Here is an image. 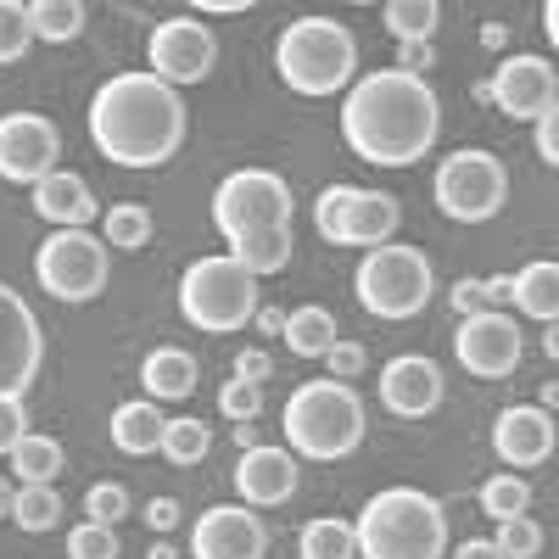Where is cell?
<instances>
[{
  "label": "cell",
  "mask_w": 559,
  "mask_h": 559,
  "mask_svg": "<svg viewBox=\"0 0 559 559\" xmlns=\"http://www.w3.org/2000/svg\"><path fill=\"white\" fill-rule=\"evenodd\" d=\"M437 134H442V96L431 90V79L376 68L342 90V140L364 163L414 168L419 157L437 152Z\"/></svg>",
  "instance_id": "cell-1"
},
{
  "label": "cell",
  "mask_w": 559,
  "mask_h": 559,
  "mask_svg": "<svg viewBox=\"0 0 559 559\" xmlns=\"http://www.w3.org/2000/svg\"><path fill=\"white\" fill-rule=\"evenodd\" d=\"M90 146L118 168H163L179 157L185 134H191V107L174 84H163L146 68L112 73L96 96H90Z\"/></svg>",
  "instance_id": "cell-2"
},
{
  "label": "cell",
  "mask_w": 559,
  "mask_h": 559,
  "mask_svg": "<svg viewBox=\"0 0 559 559\" xmlns=\"http://www.w3.org/2000/svg\"><path fill=\"white\" fill-rule=\"evenodd\" d=\"M358 559H448V509L426 487H381L353 521Z\"/></svg>",
  "instance_id": "cell-3"
},
{
  "label": "cell",
  "mask_w": 559,
  "mask_h": 559,
  "mask_svg": "<svg viewBox=\"0 0 559 559\" xmlns=\"http://www.w3.org/2000/svg\"><path fill=\"white\" fill-rule=\"evenodd\" d=\"M286 448L297 459H313V464H336V459H353L364 448V431H369V414H364V397L358 386L347 381H302L292 397H286Z\"/></svg>",
  "instance_id": "cell-4"
},
{
  "label": "cell",
  "mask_w": 559,
  "mask_h": 559,
  "mask_svg": "<svg viewBox=\"0 0 559 559\" xmlns=\"http://www.w3.org/2000/svg\"><path fill=\"white\" fill-rule=\"evenodd\" d=\"M274 73L297 96H342L358 79V34L342 17H292L274 39Z\"/></svg>",
  "instance_id": "cell-5"
},
{
  "label": "cell",
  "mask_w": 559,
  "mask_h": 559,
  "mask_svg": "<svg viewBox=\"0 0 559 559\" xmlns=\"http://www.w3.org/2000/svg\"><path fill=\"white\" fill-rule=\"evenodd\" d=\"M252 313H258V280L229 252L197 258L179 274V319L191 324V331L236 336V331L252 324Z\"/></svg>",
  "instance_id": "cell-6"
},
{
  "label": "cell",
  "mask_w": 559,
  "mask_h": 559,
  "mask_svg": "<svg viewBox=\"0 0 559 559\" xmlns=\"http://www.w3.org/2000/svg\"><path fill=\"white\" fill-rule=\"evenodd\" d=\"M353 297L364 313L376 319H414L426 313L431 297H437V269L431 258L408 247V241H386V247H369L358 258V274H353Z\"/></svg>",
  "instance_id": "cell-7"
},
{
  "label": "cell",
  "mask_w": 559,
  "mask_h": 559,
  "mask_svg": "<svg viewBox=\"0 0 559 559\" xmlns=\"http://www.w3.org/2000/svg\"><path fill=\"white\" fill-rule=\"evenodd\" d=\"M292 213H297V197L274 168H236L213 191V229L229 247L263 236V229H292Z\"/></svg>",
  "instance_id": "cell-8"
},
{
  "label": "cell",
  "mask_w": 559,
  "mask_h": 559,
  "mask_svg": "<svg viewBox=\"0 0 559 559\" xmlns=\"http://www.w3.org/2000/svg\"><path fill=\"white\" fill-rule=\"evenodd\" d=\"M431 197H437V213L453 218V224H487L503 213L509 202V168L498 152H481V146H459L437 163L431 174Z\"/></svg>",
  "instance_id": "cell-9"
},
{
  "label": "cell",
  "mask_w": 559,
  "mask_h": 559,
  "mask_svg": "<svg viewBox=\"0 0 559 559\" xmlns=\"http://www.w3.org/2000/svg\"><path fill=\"white\" fill-rule=\"evenodd\" d=\"M34 280L57 302H96L112 280V247L96 229H51L34 252Z\"/></svg>",
  "instance_id": "cell-10"
},
{
  "label": "cell",
  "mask_w": 559,
  "mask_h": 559,
  "mask_svg": "<svg viewBox=\"0 0 559 559\" xmlns=\"http://www.w3.org/2000/svg\"><path fill=\"white\" fill-rule=\"evenodd\" d=\"M403 207L392 191H358V185H324L313 197V236L331 247H386L397 241Z\"/></svg>",
  "instance_id": "cell-11"
},
{
  "label": "cell",
  "mask_w": 559,
  "mask_h": 559,
  "mask_svg": "<svg viewBox=\"0 0 559 559\" xmlns=\"http://www.w3.org/2000/svg\"><path fill=\"white\" fill-rule=\"evenodd\" d=\"M218 68V34L191 17V12H179V17H163L146 39V73H157L163 84L185 90V84H202L207 73Z\"/></svg>",
  "instance_id": "cell-12"
},
{
  "label": "cell",
  "mask_w": 559,
  "mask_h": 559,
  "mask_svg": "<svg viewBox=\"0 0 559 559\" xmlns=\"http://www.w3.org/2000/svg\"><path fill=\"white\" fill-rule=\"evenodd\" d=\"M453 358H459L464 376H476V381H509V376L521 369V358H526L521 319H515V313H498V308L459 319Z\"/></svg>",
  "instance_id": "cell-13"
},
{
  "label": "cell",
  "mask_w": 559,
  "mask_h": 559,
  "mask_svg": "<svg viewBox=\"0 0 559 559\" xmlns=\"http://www.w3.org/2000/svg\"><path fill=\"white\" fill-rule=\"evenodd\" d=\"M487 102L503 112V118H515V123H537L548 112H559V73L548 57L537 51H515V57H503L487 79Z\"/></svg>",
  "instance_id": "cell-14"
},
{
  "label": "cell",
  "mask_w": 559,
  "mask_h": 559,
  "mask_svg": "<svg viewBox=\"0 0 559 559\" xmlns=\"http://www.w3.org/2000/svg\"><path fill=\"white\" fill-rule=\"evenodd\" d=\"M62 157V129L45 112H0V179L7 185H34L57 174Z\"/></svg>",
  "instance_id": "cell-15"
},
{
  "label": "cell",
  "mask_w": 559,
  "mask_h": 559,
  "mask_svg": "<svg viewBox=\"0 0 559 559\" xmlns=\"http://www.w3.org/2000/svg\"><path fill=\"white\" fill-rule=\"evenodd\" d=\"M191 559H269V521L247 503H213L191 526Z\"/></svg>",
  "instance_id": "cell-16"
},
{
  "label": "cell",
  "mask_w": 559,
  "mask_h": 559,
  "mask_svg": "<svg viewBox=\"0 0 559 559\" xmlns=\"http://www.w3.org/2000/svg\"><path fill=\"white\" fill-rule=\"evenodd\" d=\"M554 414L537 408V403H509L498 419H492V453L503 471H537V464L554 459Z\"/></svg>",
  "instance_id": "cell-17"
},
{
  "label": "cell",
  "mask_w": 559,
  "mask_h": 559,
  "mask_svg": "<svg viewBox=\"0 0 559 559\" xmlns=\"http://www.w3.org/2000/svg\"><path fill=\"white\" fill-rule=\"evenodd\" d=\"M442 364L426 353H397L381 364V403L397 419H426L442 408Z\"/></svg>",
  "instance_id": "cell-18"
},
{
  "label": "cell",
  "mask_w": 559,
  "mask_h": 559,
  "mask_svg": "<svg viewBox=\"0 0 559 559\" xmlns=\"http://www.w3.org/2000/svg\"><path fill=\"white\" fill-rule=\"evenodd\" d=\"M297 487H302V459L292 448L258 442L236 464V492H241L247 509H280V503L297 498Z\"/></svg>",
  "instance_id": "cell-19"
},
{
  "label": "cell",
  "mask_w": 559,
  "mask_h": 559,
  "mask_svg": "<svg viewBox=\"0 0 559 559\" xmlns=\"http://www.w3.org/2000/svg\"><path fill=\"white\" fill-rule=\"evenodd\" d=\"M28 202H34V213H39L45 224H57V229H90V218L102 213L96 191H90V179L73 174V168L45 174L34 191H28Z\"/></svg>",
  "instance_id": "cell-20"
},
{
  "label": "cell",
  "mask_w": 559,
  "mask_h": 559,
  "mask_svg": "<svg viewBox=\"0 0 559 559\" xmlns=\"http://www.w3.org/2000/svg\"><path fill=\"white\" fill-rule=\"evenodd\" d=\"M112 448L123 453V459H152V453H163V431H168V414L152 403V397H129V403H118L112 408Z\"/></svg>",
  "instance_id": "cell-21"
},
{
  "label": "cell",
  "mask_w": 559,
  "mask_h": 559,
  "mask_svg": "<svg viewBox=\"0 0 559 559\" xmlns=\"http://www.w3.org/2000/svg\"><path fill=\"white\" fill-rule=\"evenodd\" d=\"M197 358L185 347H152L146 358H140V386H146L152 403H185L197 392Z\"/></svg>",
  "instance_id": "cell-22"
},
{
  "label": "cell",
  "mask_w": 559,
  "mask_h": 559,
  "mask_svg": "<svg viewBox=\"0 0 559 559\" xmlns=\"http://www.w3.org/2000/svg\"><path fill=\"white\" fill-rule=\"evenodd\" d=\"M509 308H521L537 324H554V313H559V263L532 258L526 269L509 274Z\"/></svg>",
  "instance_id": "cell-23"
},
{
  "label": "cell",
  "mask_w": 559,
  "mask_h": 559,
  "mask_svg": "<svg viewBox=\"0 0 559 559\" xmlns=\"http://www.w3.org/2000/svg\"><path fill=\"white\" fill-rule=\"evenodd\" d=\"M286 353L292 358H324L336 347V336H342V324H336V313L331 308H319V302H302V308H292L286 313Z\"/></svg>",
  "instance_id": "cell-24"
},
{
  "label": "cell",
  "mask_w": 559,
  "mask_h": 559,
  "mask_svg": "<svg viewBox=\"0 0 559 559\" xmlns=\"http://www.w3.org/2000/svg\"><path fill=\"white\" fill-rule=\"evenodd\" d=\"M7 459H12V481H17V487H57V476L68 471L62 442L45 437V431H28Z\"/></svg>",
  "instance_id": "cell-25"
},
{
  "label": "cell",
  "mask_w": 559,
  "mask_h": 559,
  "mask_svg": "<svg viewBox=\"0 0 559 559\" xmlns=\"http://www.w3.org/2000/svg\"><path fill=\"white\" fill-rule=\"evenodd\" d=\"M28 23L45 45H73L90 28V7L84 0H28Z\"/></svg>",
  "instance_id": "cell-26"
},
{
  "label": "cell",
  "mask_w": 559,
  "mask_h": 559,
  "mask_svg": "<svg viewBox=\"0 0 559 559\" xmlns=\"http://www.w3.org/2000/svg\"><path fill=\"white\" fill-rule=\"evenodd\" d=\"M152 236H157V218L140 207V202H112V207L102 213V241H107L112 252H146Z\"/></svg>",
  "instance_id": "cell-27"
},
{
  "label": "cell",
  "mask_w": 559,
  "mask_h": 559,
  "mask_svg": "<svg viewBox=\"0 0 559 559\" xmlns=\"http://www.w3.org/2000/svg\"><path fill=\"white\" fill-rule=\"evenodd\" d=\"M297 554H302V559H358L353 521H342V515L302 521V532H297Z\"/></svg>",
  "instance_id": "cell-28"
},
{
  "label": "cell",
  "mask_w": 559,
  "mask_h": 559,
  "mask_svg": "<svg viewBox=\"0 0 559 559\" xmlns=\"http://www.w3.org/2000/svg\"><path fill=\"white\" fill-rule=\"evenodd\" d=\"M213 453V426L197 414H179L168 419V431H163V459L174 464V471H191V464H202Z\"/></svg>",
  "instance_id": "cell-29"
},
{
  "label": "cell",
  "mask_w": 559,
  "mask_h": 559,
  "mask_svg": "<svg viewBox=\"0 0 559 559\" xmlns=\"http://www.w3.org/2000/svg\"><path fill=\"white\" fill-rule=\"evenodd\" d=\"M229 258H236L252 280H269L292 263V229H263V236H247L229 247Z\"/></svg>",
  "instance_id": "cell-30"
},
{
  "label": "cell",
  "mask_w": 559,
  "mask_h": 559,
  "mask_svg": "<svg viewBox=\"0 0 559 559\" xmlns=\"http://www.w3.org/2000/svg\"><path fill=\"white\" fill-rule=\"evenodd\" d=\"M476 503H481V515H492V521H515V515H526V509H532V481L515 476V471H492L481 481Z\"/></svg>",
  "instance_id": "cell-31"
},
{
  "label": "cell",
  "mask_w": 559,
  "mask_h": 559,
  "mask_svg": "<svg viewBox=\"0 0 559 559\" xmlns=\"http://www.w3.org/2000/svg\"><path fill=\"white\" fill-rule=\"evenodd\" d=\"M12 526H17V532H28V537L57 532V526H62V492H57V487H17Z\"/></svg>",
  "instance_id": "cell-32"
},
{
  "label": "cell",
  "mask_w": 559,
  "mask_h": 559,
  "mask_svg": "<svg viewBox=\"0 0 559 559\" xmlns=\"http://www.w3.org/2000/svg\"><path fill=\"white\" fill-rule=\"evenodd\" d=\"M381 23H386V34H392L397 45L431 39L437 23H442V7H437V0H386V7H381Z\"/></svg>",
  "instance_id": "cell-33"
},
{
  "label": "cell",
  "mask_w": 559,
  "mask_h": 559,
  "mask_svg": "<svg viewBox=\"0 0 559 559\" xmlns=\"http://www.w3.org/2000/svg\"><path fill=\"white\" fill-rule=\"evenodd\" d=\"M34 23H28V0H0V68H12L28 57Z\"/></svg>",
  "instance_id": "cell-34"
},
{
  "label": "cell",
  "mask_w": 559,
  "mask_h": 559,
  "mask_svg": "<svg viewBox=\"0 0 559 559\" xmlns=\"http://www.w3.org/2000/svg\"><path fill=\"white\" fill-rule=\"evenodd\" d=\"M487 543L498 548V559H537L548 537H543V526L532 515H515V521H498V532Z\"/></svg>",
  "instance_id": "cell-35"
},
{
  "label": "cell",
  "mask_w": 559,
  "mask_h": 559,
  "mask_svg": "<svg viewBox=\"0 0 559 559\" xmlns=\"http://www.w3.org/2000/svg\"><path fill=\"white\" fill-rule=\"evenodd\" d=\"M134 515V498H129V487H118V481H96L84 492V521H96V526H123Z\"/></svg>",
  "instance_id": "cell-36"
},
{
  "label": "cell",
  "mask_w": 559,
  "mask_h": 559,
  "mask_svg": "<svg viewBox=\"0 0 559 559\" xmlns=\"http://www.w3.org/2000/svg\"><path fill=\"white\" fill-rule=\"evenodd\" d=\"M218 414H224V419H236V426H252V419L263 414V386L229 376V381L218 386Z\"/></svg>",
  "instance_id": "cell-37"
},
{
  "label": "cell",
  "mask_w": 559,
  "mask_h": 559,
  "mask_svg": "<svg viewBox=\"0 0 559 559\" xmlns=\"http://www.w3.org/2000/svg\"><path fill=\"white\" fill-rule=\"evenodd\" d=\"M68 559H118V532L96 526V521H79L68 532Z\"/></svg>",
  "instance_id": "cell-38"
},
{
  "label": "cell",
  "mask_w": 559,
  "mask_h": 559,
  "mask_svg": "<svg viewBox=\"0 0 559 559\" xmlns=\"http://www.w3.org/2000/svg\"><path fill=\"white\" fill-rule=\"evenodd\" d=\"M28 437V403L23 392H0V459Z\"/></svg>",
  "instance_id": "cell-39"
},
{
  "label": "cell",
  "mask_w": 559,
  "mask_h": 559,
  "mask_svg": "<svg viewBox=\"0 0 559 559\" xmlns=\"http://www.w3.org/2000/svg\"><path fill=\"white\" fill-rule=\"evenodd\" d=\"M364 364H369V353H364V342H353V336H336V347L324 353V369H331V381H358L364 376Z\"/></svg>",
  "instance_id": "cell-40"
},
{
  "label": "cell",
  "mask_w": 559,
  "mask_h": 559,
  "mask_svg": "<svg viewBox=\"0 0 559 559\" xmlns=\"http://www.w3.org/2000/svg\"><path fill=\"white\" fill-rule=\"evenodd\" d=\"M448 302L459 308V319H471V313H487V280L481 274H464L448 286Z\"/></svg>",
  "instance_id": "cell-41"
},
{
  "label": "cell",
  "mask_w": 559,
  "mask_h": 559,
  "mask_svg": "<svg viewBox=\"0 0 559 559\" xmlns=\"http://www.w3.org/2000/svg\"><path fill=\"white\" fill-rule=\"evenodd\" d=\"M397 73H408V79H426L431 68H437V51H431V39H408V45H397V62H392Z\"/></svg>",
  "instance_id": "cell-42"
},
{
  "label": "cell",
  "mask_w": 559,
  "mask_h": 559,
  "mask_svg": "<svg viewBox=\"0 0 559 559\" xmlns=\"http://www.w3.org/2000/svg\"><path fill=\"white\" fill-rule=\"evenodd\" d=\"M236 381H252V386L274 381V358H269L263 347H241V358H236Z\"/></svg>",
  "instance_id": "cell-43"
},
{
  "label": "cell",
  "mask_w": 559,
  "mask_h": 559,
  "mask_svg": "<svg viewBox=\"0 0 559 559\" xmlns=\"http://www.w3.org/2000/svg\"><path fill=\"white\" fill-rule=\"evenodd\" d=\"M532 129H537V157H543L548 168H559V112H548V118H537Z\"/></svg>",
  "instance_id": "cell-44"
},
{
  "label": "cell",
  "mask_w": 559,
  "mask_h": 559,
  "mask_svg": "<svg viewBox=\"0 0 559 559\" xmlns=\"http://www.w3.org/2000/svg\"><path fill=\"white\" fill-rule=\"evenodd\" d=\"M146 526L168 537V532L179 526V498H152V503H146Z\"/></svg>",
  "instance_id": "cell-45"
},
{
  "label": "cell",
  "mask_w": 559,
  "mask_h": 559,
  "mask_svg": "<svg viewBox=\"0 0 559 559\" xmlns=\"http://www.w3.org/2000/svg\"><path fill=\"white\" fill-rule=\"evenodd\" d=\"M252 331H258V336H280V331H286V308L258 302V313H252Z\"/></svg>",
  "instance_id": "cell-46"
},
{
  "label": "cell",
  "mask_w": 559,
  "mask_h": 559,
  "mask_svg": "<svg viewBox=\"0 0 559 559\" xmlns=\"http://www.w3.org/2000/svg\"><path fill=\"white\" fill-rule=\"evenodd\" d=\"M241 12H252V0H197L191 17H241Z\"/></svg>",
  "instance_id": "cell-47"
},
{
  "label": "cell",
  "mask_w": 559,
  "mask_h": 559,
  "mask_svg": "<svg viewBox=\"0 0 559 559\" xmlns=\"http://www.w3.org/2000/svg\"><path fill=\"white\" fill-rule=\"evenodd\" d=\"M448 559H498V548H492L487 537H464V543H453Z\"/></svg>",
  "instance_id": "cell-48"
},
{
  "label": "cell",
  "mask_w": 559,
  "mask_h": 559,
  "mask_svg": "<svg viewBox=\"0 0 559 559\" xmlns=\"http://www.w3.org/2000/svg\"><path fill=\"white\" fill-rule=\"evenodd\" d=\"M481 280H487V308L503 313V302H509V274H481Z\"/></svg>",
  "instance_id": "cell-49"
},
{
  "label": "cell",
  "mask_w": 559,
  "mask_h": 559,
  "mask_svg": "<svg viewBox=\"0 0 559 559\" xmlns=\"http://www.w3.org/2000/svg\"><path fill=\"white\" fill-rule=\"evenodd\" d=\"M12 503H17V481L12 471H0V521H12Z\"/></svg>",
  "instance_id": "cell-50"
},
{
  "label": "cell",
  "mask_w": 559,
  "mask_h": 559,
  "mask_svg": "<svg viewBox=\"0 0 559 559\" xmlns=\"http://www.w3.org/2000/svg\"><path fill=\"white\" fill-rule=\"evenodd\" d=\"M481 45H487V51H503V45H509V28L503 23H481V34H476Z\"/></svg>",
  "instance_id": "cell-51"
},
{
  "label": "cell",
  "mask_w": 559,
  "mask_h": 559,
  "mask_svg": "<svg viewBox=\"0 0 559 559\" xmlns=\"http://www.w3.org/2000/svg\"><path fill=\"white\" fill-rule=\"evenodd\" d=\"M543 28H548V39H559V7H554V0L543 7Z\"/></svg>",
  "instance_id": "cell-52"
},
{
  "label": "cell",
  "mask_w": 559,
  "mask_h": 559,
  "mask_svg": "<svg viewBox=\"0 0 559 559\" xmlns=\"http://www.w3.org/2000/svg\"><path fill=\"white\" fill-rule=\"evenodd\" d=\"M236 442H241V453L258 448V426H236Z\"/></svg>",
  "instance_id": "cell-53"
},
{
  "label": "cell",
  "mask_w": 559,
  "mask_h": 559,
  "mask_svg": "<svg viewBox=\"0 0 559 559\" xmlns=\"http://www.w3.org/2000/svg\"><path fill=\"white\" fill-rule=\"evenodd\" d=\"M146 559H179V548H174V543H152V554H146Z\"/></svg>",
  "instance_id": "cell-54"
}]
</instances>
